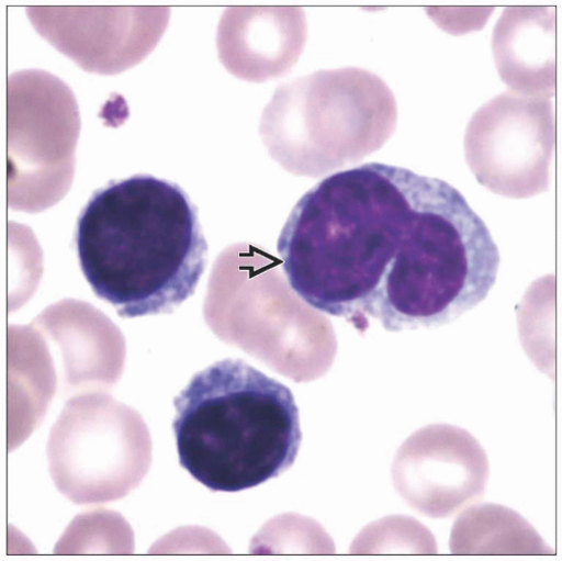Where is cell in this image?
<instances>
[{
	"label": "cell",
	"instance_id": "6da1fadb",
	"mask_svg": "<svg viewBox=\"0 0 562 561\" xmlns=\"http://www.w3.org/2000/svg\"><path fill=\"white\" fill-rule=\"evenodd\" d=\"M293 291L360 333L434 329L480 305L499 253L450 183L384 164L323 179L293 209L277 245Z\"/></svg>",
	"mask_w": 562,
	"mask_h": 561
},
{
	"label": "cell",
	"instance_id": "7a4b0ae2",
	"mask_svg": "<svg viewBox=\"0 0 562 561\" xmlns=\"http://www.w3.org/2000/svg\"><path fill=\"white\" fill-rule=\"evenodd\" d=\"M75 245L92 292L123 318L172 313L195 294L209 253L190 197L151 175L113 180L93 193Z\"/></svg>",
	"mask_w": 562,
	"mask_h": 561
},
{
	"label": "cell",
	"instance_id": "3957f363",
	"mask_svg": "<svg viewBox=\"0 0 562 561\" xmlns=\"http://www.w3.org/2000/svg\"><path fill=\"white\" fill-rule=\"evenodd\" d=\"M179 462L212 492H241L285 473L302 442L291 390L241 359L196 373L175 400Z\"/></svg>",
	"mask_w": 562,
	"mask_h": 561
},
{
	"label": "cell",
	"instance_id": "277c9868",
	"mask_svg": "<svg viewBox=\"0 0 562 561\" xmlns=\"http://www.w3.org/2000/svg\"><path fill=\"white\" fill-rule=\"evenodd\" d=\"M396 124V100L385 81L350 67L278 87L260 135L281 166L317 177L380 150Z\"/></svg>",
	"mask_w": 562,
	"mask_h": 561
},
{
	"label": "cell",
	"instance_id": "5b68a950",
	"mask_svg": "<svg viewBox=\"0 0 562 561\" xmlns=\"http://www.w3.org/2000/svg\"><path fill=\"white\" fill-rule=\"evenodd\" d=\"M150 438L139 415L115 401L89 396L68 403L49 440L52 475L77 504L115 501L148 472Z\"/></svg>",
	"mask_w": 562,
	"mask_h": 561
},
{
	"label": "cell",
	"instance_id": "8992f818",
	"mask_svg": "<svg viewBox=\"0 0 562 561\" xmlns=\"http://www.w3.org/2000/svg\"><path fill=\"white\" fill-rule=\"evenodd\" d=\"M9 181H30L26 209L40 211L70 183L80 113L69 86L44 70H23L8 80Z\"/></svg>",
	"mask_w": 562,
	"mask_h": 561
},
{
	"label": "cell",
	"instance_id": "52a82bcc",
	"mask_svg": "<svg viewBox=\"0 0 562 561\" xmlns=\"http://www.w3.org/2000/svg\"><path fill=\"white\" fill-rule=\"evenodd\" d=\"M555 112L548 98L505 92L480 109L464 136L468 164L494 193L529 198L549 186Z\"/></svg>",
	"mask_w": 562,
	"mask_h": 561
},
{
	"label": "cell",
	"instance_id": "ba28073f",
	"mask_svg": "<svg viewBox=\"0 0 562 561\" xmlns=\"http://www.w3.org/2000/svg\"><path fill=\"white\" fill-rule=\"evenodd\" d=\"M36 32L90 74L119 75L154 52L169 22L167 8L31 7Z\"/></svg>",
	"mask_w": 562,
	"mask_h": 561
},
{
	"label": "cell",
	"instance_id": "9c48e42d",
	"mask_svg": "<svg viewBox=\"0 0 562 561\" xmlns=\"http://www.w3.org/2000/svg\"><path fill=\"white\" fill-rule=\"evenodd\" d=\"M299 8H229L220 22L217 51L224 67L240 79L262 82L284 76L306 42Z\"/></svg>",
	"mask_w": 562,
	"mask_h": 561
},
{
	"label": "cell",
	"instance_id": "30bf717a",
	"mask_svg": "<svg viewBox=\"0 0 562 561\" xmlns=\"http://www.w3.org/2000/svg\"><path fill=\"white\" fill-rule=\"evenodd\" d=\"M555 10L509 8L495 26L493 51L514 92L550 99L555 91Z\"/></svg>",
	"mask_w": 562,
	"mask_h": 561
}]
</instances>
